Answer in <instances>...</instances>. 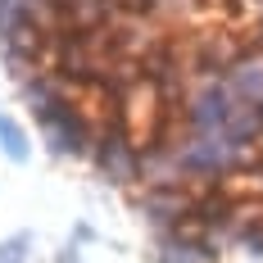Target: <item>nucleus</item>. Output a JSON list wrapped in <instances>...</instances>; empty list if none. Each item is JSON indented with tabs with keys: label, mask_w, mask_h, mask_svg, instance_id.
I'll return each mask as SVG.
<instances>
[{
	"label": "nucleus",
	"mask_w": 263,
	"mask_h": 263,
	"mask_svg": "<svg viewBox=\"0 0 263 263\" xmlns=\"http://www.w3.org/2000/svg\"><path fill=\"white\" fill-rule=\"evenodd\" d=\"M173 155H177V163H182L186 186H209V182L232 177L236 168H245L259 150H250V145L232 141L227 132H213V136H195V132H186L182 141L173 145Z\"/></svg>",
	"instance_id": "nucleus-1"
},
{
	"label": "nucleus",
	"mask_w": 263,
	"mask_h": 263,
	"mask_svg": "<svg viewBox=\"0 0 263 263\" xmlns=\"http://www.w3.org/2000/svg\"><path fill=\"white\" fill-rule=\"evenodd\" d=\"M96 173L118 191H141V150L132 141V127L114 114L96 123V150H91Z\"/></svg>",
	"instance_id": "nucleus-2"
},
{
	"label": "nucleus",
	"mask_w": 263,
	"mask_h": 263,
	"mask_svg": "<svg viewBox=\"0 0 263 263\" xmlns=\"http://www.w3.org/2000/svg\"><path fill=\"white\" fill-rule=\"evenodd\" d=\"M236 109L240 105L232 96V86H227V78H195L191 91H186V105H182V123L195 136H213V132L232 127Z\"/></svg>",
	"instance_id": "nucleus-3"
},
{
	"label": "nucleus",
	"mask_w": 263,
	"mask_h": 263,
	"mask_svg": "<svg viewBox=\"0 0 263 263\" xmlns=\"http://www.w3.org/2000/svg\"><path fill=\"white\" fill-rule=\"evenodd\" d=\"M36 127L46 136L50 155H59V159H91V150H96V118L82 109V100L68 105V109H59V114H50Z\"/></svg>",
	"instance_id": "nucleus-4"
},
{
	"label": "nucleus",
	"mask_w": 263,
	"mask_h": 263,
	"mask_svg": "<svg viewBox=\"0 0 263 263\" xmlns=\"http://www.w3.org/2000/svg\"><path fill=\"white\" fill-rule=\"evenodd\" d=\"M132 204H136V213L150 222V232H173V227L191 222L195 195H191V186H173V191H132Z\"/></svg>",
	"instance_id": "nucleus-5"
},
{
	"label": "nucleus",
	"mask_w": 263,
	"mask_h": 263,
	"mask_svg": "<svg viewBox=\"0 0 263 263\" xmlns=\"http://www.w3.org/2000/svg\"><path fill=\"white\" fill-rule=\"evenodd\" d=\"M195 195V209H191V222H200L204 232H218V236L232 240V227H236V213H240V200L227 191L222 182H209V186H191Z\"/></svg>",
	"instance_id": "nucleus-6"
},
{
	"label": "nucleus",
	"mask_w": 263,
	"mask_h": 263,
	"mask_svg": "<svg viewBox=\"0 0 263 263\" xmlns=\"http://www.w3.org/2000/svg\"><path fill=\"white\" fill-rule=\"evenodd\" d=\"M204 227L200 222H182V227H173V232H155L150 240V263H213L204 254Z\"/></svg>",
	"instance_id": "nucleus-7"
},
{
	"label": "nucleus",
	"mask_w": 263,
	"mask_h": 263,
	"mask_svg": "<svg viewBox=\"0 0 263 263\" xmlns=\"http://www.w3.org/2000/svg\"><path fill=\"white\" fill-rule=\"evenodd\" d=\"M227 86L236 96V105H250V109H263V46H245L240 59L227 68Z\"/></svg>",
	"instance_id": "nucleus-8"
},
{
	"label": "nucleus",
	"mask_w": 263,
	"mask_h": 263,
	"mask_svg": "<svg viewBox=\"0 0 263 263\" xmlns=\"http://www.w3.org/2000/svg\"><path fill=\"white\" fill-rule=\"evenodd\" d=\"M173 186H186L173 145L145 150V155H141V191H173Z\"/></svg>",
	"instance_id": "nucleus-9"
},
{
	"label": "nucleus",
	"mask_w": 263,
	"mask_h": 263,
	"mask_svg": "<svg viewBox=\"0 0 263 263\" xmlns=\"http://www.w3.org/2000/svg\"><path fill=\"white\" fill-rule=\"evenodd\" d=\"M0 150H5V159H9V163H27V155H32L27 132L18 127L9 114H0Z\"/></svg>",
	"instance_id": "nucleus-10"
},
{
	"label": "nucleus",
	"mask_w": 263,
	"mask_h": 263,
	"mask_svg": "<svg viewBox=\"0 0 263 263\" xmlns=\"http://www.w3.org/2000/svg\"><path fill=\"white\" fill-rule=\"evenodd\" d=\"M27 5H32V0H0V36L27 27Z\"/></svg>",
	"instance_id": "nucleus-11"
},
{
	"label": "nucleus",
	"mask_w": 263,
	"mask_h": 263,
	"mask_svg": "<svg viewBox=\"0 0 263 263\" xmlns=\"http://www.w3.org/2000/svg\"><path fill=\"white\" fill-rule=\"evenodd\" d=\"M0 263H32V236L18 232V236L0 240Z\"/></svg>",
	"instance_id": "nucleus-12"
},
{
	"label": "nucleus",
	"mask_w": 263,
	"mask_h": 263,
	"mask_svg": "<svg viewBox=\"0 0 263 263\" xmlns=\"http://www.w3.org/2000/svg\"><path fill=\"white\" fill-rule=\"evenodd\" d=\"M59 263H82V254H78V250H73V245H68V250L59 254Z\"/></svg>",
	"instance_id": "nucleus-13"
},
{
	"label": "nucleus",
	"mask_w": 263,
	"mask_h": 263,
	"mask_svg": "<svg viewBox=\"0 0 263 263\" xmlns=\"http://www.w3.org/2000/svg\"><path fill=\"white\" fill-rule=\"evenodd\" d=\"M250 5H263V0H250Z\"/></svg>",
	"instance_id": "nucleus-14"
}]
</instances>
